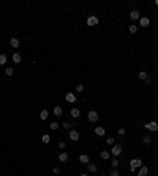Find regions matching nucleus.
Listing matches in <instances>:
<instances>
[{
	"label": "nucleus",
	"mask_w": 158,
	"mask_h": 176,
	"mask_svg": "<svg viewBox=\"0 0 158 176\" xmlns=\"http://www.w3.org/2000/svg\"><path fill=\"white\" fill-rule=\"evenodd\" d=\"M136 32H138V25L131 24V25H130V33H136Z\"/></svg>",
	"instance_id": "26"
},
{
	"label": "nucleus",
	"mask_w": 158,
	"mask_h": 176,
	"mask_svg": "<svg viewBox=\"0 0 158 176\" xmlns=\"http://www.w3.org/2000/svg\"><path fill=\"white\" fill-rule=\"evenodd\" d=\"M65 99H67V102H76V95H73V93H67V96H65Z\"/></svg>",
	"instance_id": "10"
},
{
	"label": "nucleus",
	"mask_w": 158,
	"mask_h": 176,
	"mask_svg": "<svg viewBox=\"0 0 158 176\" xmlns=\"http://www.w3.org/2000/svg\"><path fill=\"white\" fill-rule=\"evenodd\" d=\"M74 90L78 91V93H82V91H84V85H81V83H79V85H76Z\"/></svg>",
	"instance_id": "27"
},
{
	"label": "nucleus",
	"mask_w": 158,
	"mask_h": 176,
	"mask_svg": "<svg viewBox=\"0 0 158 176\" xmlns=\"http://www.w3.org/2000/svg\"><path fill=\"white\" fill-rule=\"evenodd\" d=\"M70 113H71V116H73L74 120H76V118H79V116H81V112H79V109H73V110H71V112H70Z\"/></svg>",
	"instance_id": "16"
},
{
	"label": "nucleus",
	"mask_w": 158,
	"mask_h": 176,
	"mask_svg": "<svg viewBox=\"0 0 158 176\" xmlns=\"http://www.w3.org/2000/svg\"><path fill=\"white\" fill-rule=\"evenodd\" d=\"M79 176H87V174H85V173H82V174H79Z\"/></svg>",
	"instance_id": "38"
},
{
	"label": "nucleus",
	"mask_w": 158,
	"mask_h": 176,
	"mask_svg": "<svg viewBox=\"0 0 158 176\" xmlns=\"http://www.w3.org/2000/svg\"><path fill=\"white\" fill-rule=\"evenodd\" d=\"M5 63H7V55L2 54L0 55V64H5Z\"/></svg>",
	"instance_id": "29"
},
{
	"label": "nucleus",
	"mask_w": 158,
	"mask_h": 176,
	"mask_svg": "<svg viewBox=\"0 0 158 176\" xmlns=\"http://www.w3.org/2000/svg\"><path fill=\"white\" fill-rule=\"evenodd\" d=\"M144 82H145V83H152V82H153V77H152V75H147Z\"/></svg>",
	"instance_id": "31"
},
{
	"label": "nucleus",
	"mask_w": 158,
	"mask_h": 176,
	"mask_svg": "<svg viewBox=\"0 0 158 176\" xmlns=\"http://www.w3.org/2000/svg\"><path fill=\"white\" fill-rule=\"evenodd\" d=\"M142 142H144L145 145H150V143H152V137H150V135H144V137H142Z\"/></svg>",
	"instance_id": "23"
},
{
	"label": "nucleus",
	"mask_w": 158,
	"mask_h": 176,
	"mask_svg": "<svg viewBox=\"0 0 158 176\" xmlns=\"http://www.w3.org/2000/svg\"><path fill=\"white\" fill-rule=\"evenodd\" d=\"M87 170H89L90 173H97V170H98V167L95 165V163H87Z\"/></svg>",
	"instance_id": "13"
},
{
	"label": "nucleus",
	"mask_w": 158,
	"mask_h": 176,
	"mask_svg": "<svg viewBox=\"0 0 158 176\" xmlns=\"http://www.w3.org/2000/svg\"><path fill=\"white\" fill-rule=\"evenodd\" d=\"M130 163H131V167H130V170H131V171H133V173H134V171H136V170H138V168H141V167H142V160H141V159H138V157H136V159H133V160H131Z\"/></svg>",
	"instance_id": "1"
},
{
	"label": "nucleus",
	"mask_w": 158,
	"mask_h": 176,
	"mask_svg": "<svg viewBox=\"0 0 158 176\" xmlns=\"http://www.w3.org/2000/svg\"><path fill=\"white\" fill-rule=\"evenodd\" d=\"M13 68H7V69H5V74H7V75H13Z\"/></svg>",
	"instance_id": "30"
},
{
	"label": "nucleus",
	"mask_w": 158,
	"mask_h": 176,
	"mask_svg": "<svg viewBox=\"0 0 158 176\" xmlns=\"http://www.w3.org/2000/svg\"><path fill=\"white\" fill-rule=\"evenodd\" d=\"M70 140H71V142H78L79 140V132L78 131H70Z\"/></svg>",
	"instance_id": "7"
},
{
	"label": "nucleus",
	"mask_w": 158,
	"mask_h": 176,
	"mask_svg": "<svg viewBox=\"0 0 158 176\" xmlns=\"http://www.w3.org/2000/svg\"><path fill=\"white\" fill-rule=\"evenodd\" d=\"M54 174H60V168L58 167H54Z\"/></svg>",
	"instance_id": "35"
},
{
	"label": "nucleus",
	"mask_w": 158,
	"mask_h": 176,
	"mask_svg": "<svg viewBox=\"0 0 158 176\" xmlns=\"http://www.w3.org/2000/svg\"><path fill=\"white\" fill-rule=\"evenodd\" d=\"M10 44L13 46L14 49H17V47H19V44H21V41L17 39V38H11V39H10Z\"/></svg>",
	"instance_id": "11"
},
{
	"label": "nucleus",
	"mask_w": 158,
	"mask_h": 176,
	"mask_svg": "<svg viewBox=\"0 0 158 176\" xmlns=\"http://www.w3.org/2000/svg\"><path fill=\"white\" fill-rule=\"evenodd\" d=\"M58 160H60V162H67L68 160V152H60V154H58Z\"/></svg>",
	"instance_id": "14"
},
{
	"label": "nucleus",
	"mask_w": 158,
	"mask_h": 176,
	"mask_svg": "<svg viewBox=\"0 0 158 176\" xmlns=\"http://www.w3.org/2000/svg\"><path fill=\"white\" fill-rule=\"evenodd\" d=\"M62 127H63V129H68V131H71L73 124H71L70 121H63V123H62Z\"/></svg>",
	"instance_id": "18"
},
{
	"label": "nucleus",
	"mask_w": 158,
	"mask_h": 176,
	"mask_svg": "<svg viewBox=\"0 0 158 176\" xmlns=\"http://www.w3.org/2000/svg\"><path fill=\"white\" fill-rule=\"evenodd\" d=\"M54 115L55 116H62V107H55L54 109Z\"/></svg>",
	"instance_id": "24"
},
{
	"label": "nucleus",
	"mask_w": 158,
	"mask_h": 176,
	"mask_svg": "<svg viewBox=\"0 0 158 176\" xmlns=\"http://www.w3.org/2000/svg\"><path fill=\"white\" fill-rule=\"evenodd\" d=\"M130 19L131 21H139V19H141V13H139L138 10H133L130 13Z\"/></svg>",
	"instance_id": "6"
},
{
	"label": "nucleus",
	"mask_w": 158,
	"mask_h": 176,
	"mask_svg": "<svg viewBox=\"0 0 158 176\" xmlns=\"http://www.w3.org/2000/svg\"><path fill=\"white\" fill-rule=\"evenodd\" d=\"M48 116H49V112H48L46 109H43V110H41V113H40V118H41V120H46Z\"/></svg>",
	"instance_id": "19"
},
{
	"label": "nucleus",
	"mask_w": 158,
	"mask_h": 176,
	"mask_svg": "<svg viewBox=\"0 0 158 176\" xmlns=\"http://www.w3.org/2000/svg\"><path fill=\"white\" fill-rule=\"evenodd\" d=\"M109 176H120V173L117 171V170H112V171L109 173Z\"/></svg>",
	"instance_id": "34"
},
{
	"label": "nucleus",
	"mask_w": 158,
	"mask_h": 176,
	"mask_svg": "<svg viewBox=\"0 0 158 176\" xmlns=\"http://www.w3.org/2000/svg\"><path fill=\"white\" fill-rule=\"evenodd\" d=\"M41 142H43V143H44V145H48V143H49V142H51V137H49V135H48V134H44V135H43V137H41Z\"/></svg>",
	"instance_id": "22"
},
{
	"label": "nucleus",
	"mask_w": 158,
	"mask_h": 176,
	"mask_svg": "<svg viewBox=\"0 0 158 176\" xmlns=\"http://www.w3.org/2000/svg\"><path fill=\"white\" fill-rule=\"evenodd\" d=\"M11 58H13V63H21L22 61V57H21V54H17V52H14Z\"/></svg>",
	"instance_id": "12"
},
{
	"label": "nucleus",
	"mask_w": 158,
	"mask_h": 176,
	"mask_svg": "<svg viewBox=\"0 0 158 176\" xmlns=\"http://www.w3.org/2000/svg\"><path fill=\"white\" fill-rule=\"evenodd\" d=\"M58 127H60V126H58V123H55V121H52L51 124H49V129H51V131H57Z\"/></svg>",
	"instance_id": "21"
},
{
	"label": "nucleus",
	"mask_w": 158,
	"mask_h": 176,
	"mask_svg": "<svg viewBox=\"0 0 158 176\" xmlns=\"http://www.w3.org/2000/svg\"><path fill=\"white\" fill-rule=\"evenodd\" d=\"M147 174H149V168H147V167L142 165L141 168L138 170V176H147Z\"/></svg>",
	"instance_id": "8"
},
{
	"label": "nucleus",
	"mask_w": 158,
	"mask_h": 176,
	"mask_svg": "<svg viewBox=\"0 0 158 176\" xmlns=\"http://www.w3.org/2000/svg\"><path fill=\"white\" fill-rule=\"evenodd\" d=\"M111 165H112V167H119V160H117V157L111 159Z\"/></svg>",
	"instance_id": "28"
},
{
	"label": "nucleus",
	"mask_w": 158,
	"mask_h": 176,
	"mask_svg": "<svg viewBox=\"0 0 158 176\" xmlns=\"http://www.w3.org/2000/svg\"><path fill=\"white\" fill-rule=\"evenodd\" d=\"M125 132H127V131H125V127H120V129H119V135H120V137H123V135H125Z\"/></svg>",
	"instance_id": "33"
},
{
	"label": "nucleus",
	"mask_w": 158,
	"mask_h": 176,
	"mask_svg": "<svg viewBox=\"0 0 158 176\" xmlns=\"http://www.w3.org/2000/svg\"><path fill=\"white\" fill-rule=\"evenodd\" d=\"M144 127L147 129V131H152V132H156L158 131V123L156 121H150V123H145Z\"/></svg>",
	"instance_id": "2"
},
{
	"label": "nucleus",
	"mask_w": 158,
	"mask_h": 176,
	"mask_svg": "<svg viewBox=\"0 0 158 176\" xmlns=\"http://www.w3.org/2000/svg\"><path fill=\"white\" fill-rule=\"evenodd\" d=\"M111 154H112L114 157H117V156H120L122 154V145H112V149H111Z\"/></svg>",
	"instance_id": "3"
},
{
	"label": "nucleus",
	"mask_w": 158,
	"mask_h": 176,
	"mask_svg": "<svg viewBox=\"0 0 158 176\" xmlns=\"http://www.w3.org/2000/svg\"><path fill=\"white\" fill-rule=\"evenodd\" d=\"M95 134H97V135H98V137H103V135H104V127H101V126H98V127L95 129Z\"/></svg>",
	"instance_id": "15"
},
{
	"label": "nucleus",
	"mask_w": 158,
	"mask_h": 176,
	"mask_svg": "<svg viewBox=\"0 0 158 176\" xmlns=\"http://www.w3.org/2000/svg\"><path fill=\"white\" fill-rule=\"evenodd\" d=\"M58 148H60V149H65V142H60V143H58Z\"/></svg>",
	"instance_id": "36"
},
{
	"label": "nucleus",
	"mask_w": 158,
	"mask_h": 176,
	"mask_svg": "<svg viewBox=\"0 0 158 176\" xmlns=\"http://www.w3.org/2000/svg\"><path fill=\"white\" fill-rule=\"evenodd\" d=\"M87 25H90V27L98 25V17H97V16H90V17H87Z\"/></svg>",
	"instance_id": "5"
},
{
	"label": "nucleus",
	"mask_w": 158,
	"mask_h": 176,
	"mask_svg": "<svg viewBox=\"0 0 158 176\" xmlns=\"http://www.w3.org/2000/svg\"><path fill=\"white\" fill-rule=\"evenodd\" d=\"M87 118H89V121H90V123H97L100 116H98V113L95 112V110H90V112L87 113Z\"/></svg>",
	"instance_id": "4"
},
{
	"label": "nucleus",
	"mask_w": 158,
	"mask_h": 176,
	"mask_svg": "<svg viewBox=\"0 0 158 176\" xmlns=\"http://www.w3.org/2000/svg\"><path fill=\"white\" fill-rule=\"evenodd\" d=\"M106 142H108V145H115V140H114L112 137H109V138H106Z\"/></svg>",
	"instance_id": "32"
},
{
	"label": "nucleus",
	"mask_w": 158,
	"mask_h": 176,
	"mask_svg": "<svg viewBox=\"0 0 158 176\" xmlns=\"http://www.w3.org/2000/svg\"><path fill=\"white\" fill-rule=\"evenodd\" d=\"M147 72H145V71H141V72H139V79H141V80H145V77H147Z\"/></svg>",
	"instance_id": "25"
},
{
	"label": "nucleus",
	"mask_w": 158,
	"mask_h": 176,
	"mask_svg": "<svg viewBox=\"0 0 158 176\" xmlns=\"http://www.w3.org/2000/svg\"><path fill=\"white\" fill-rule=\"evenodd\" d=\"M149 24H150V19H149V17H141V19H139V25L149 27Z\"/></svg>",
	"instance_id": "9"
},
{
	"label": "nucleus",
	"mask_w": 158,
	"mask_h": 176,
	"mask_svg": "<svg viewBox=\"0 0 158 176\" xmlns=\"http://www.w3.org/2000/svg\"><path fill=\"white\" fill-rule=\"evenodd\" d=\"M79 160L82 162V163H89V156H87V154H81L79 156Z\"/></svg>",
	"instance_id": "20"
},
{
	"label": "nucleus",
	"mask_w": 158,
	"mask_h": 176,
	"mask_svg": "<svg viewBox=\"0 0 158 176\" xmlns=\"http://www.w3.org/2000/svg\"><path fill=\"white\" fill-rule=\"evenodd\" d=\"M100 157H101L103 160H108L109 157H111V154H109L108 151H101V152H100Z\"/></svg>",
	"instance_id": "17"
},
{
	"label": "nucleus",
	"mask_w": 158,
	"mask_h": 176,
	"mask_svg": "<svg viewBox=\"0 0 158 176\" xmlns=\"http://www.w3.org/2000/svg\"><path fill=\"white\" fill-rule=\"evenodd\" d=\"M155 5H156V7H158V0H155Z\"/></svg>",
	"instance_id": "37"
}]
</instances>
